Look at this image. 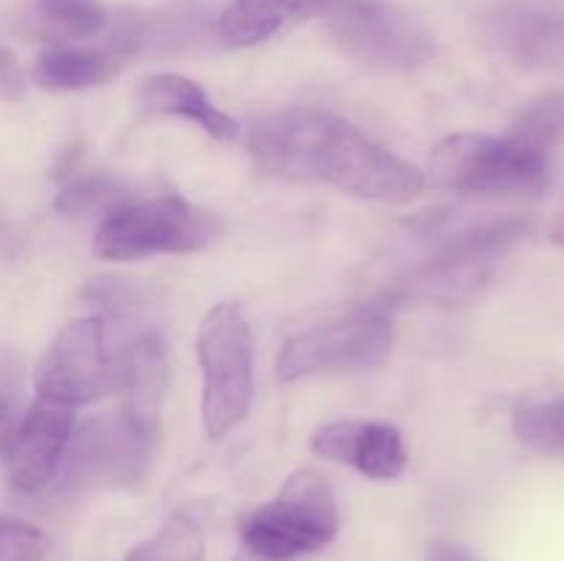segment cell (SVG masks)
Wrapping results in <instances>:
<instances>
[{
  "mask_svg": "<svg viewBox=\"0 0 564 561\" xmlns=\"http://www.w3.org/2000/svg\"><path fill=\"white\" fill-rule=\"evenodd\" d=\"M248 154L262 176L314 182L383 204H411L427 190L424 170L391 154L361 127L319 108H290L248 127Z\"/></svg>",
  "mask_w": 564,
  "mask_h": 561,
  "instance_id": "1",
  "label": "cell"
},
{
  "mask_svg": "<svg viewBox=\"0 0 564 561\" xmlns=\"http://www.w3.org/2000/svg\"><path fill=\"white\" fill-rule=\"evenodd\" d=\"M427 170L435 187L457 196H540L551 182V157L510 135L457 132L435 143Z\"/></svg>",
  "mask_w": 564,
  "mask_h": 561,
  "instance_id": "2",
  "label": "cell"
},
{
  "mask_svg": "<svg viewBox=\"0 0 564 561\" xmlns=\"http://www.w3.org/2000/svg\"><path fill=\"white\" fill-rule=\"evenodd\" d=\"M339 534L334 490L314 468L292 473L273 501L248 512L240 539L257 561H297L328 548Z\"/></svg>",
  "mask_w": 564,
  "mask_h": 561,
  "instance_id": "3",
  "label": "cell"
},
{
  "mask_svg": "<svg viewBox=\"0 0 564 561\" xmlns=\"http://www.w3.org/2000/svg\"><path fill=\"white\" fill-rule=\"evenodd\" d=\"M196 352L204 377V432L220 440L246 421L253 402V330L240 302H218L204 314Z\"/></svg>",
  "mask_w": 564,
  "mask_h": 561,
  "instance_id": "4",
  "label": "cell"
},
{
  "mask_svg": "<svg viewBox=\"0 0 564 561\" xmlns=\"http://www.w3.org/2000/svg\"><path fill=\"white\" fill-rule=\"evenodd\" d=\"M532 229L534 223L527 215H505L468 226L452 234L435 256L400 278L397 295L438 302L471 300L496 278L505 258L532 234Z\"/></svg>",
  "mask_w": 564,
  "mask_h": 561,
  "instance_id": "5",
  "label": "cell"
},
{
  "mask_svg": "<svg viewBox=\"0 0 564 561\" xmlns=\"http://www.w3.org/2000/svg\"><path fill=\"white\" fill-rule=\"evenodd\" d=\"M224 237L218 212L180 196L124 201L105 212L94 253L110 262H138L158 253H196Z\"/></svg>",
  "mask_w": 564,
  "mask_h": 561,
  "instance_id": "6",
  "label": "cell"
},
{
  "mask_svg": "<svg viewBox=\"0 0 564 561\" xmlns=\"http://www.w3.org/2000/svg\"><path fill=\"white\" fill-rule=\"evenodd\" d=\"M394 324L383 302L350 308L341 317L312 324L281 346L279 377L284 383L317 374L369 372L389 358Z\"/></svg>",
  "mask_w": 564,
  "mask_h": 561,
  "instance_id": "7",
  "label": "cell"
},
{
  "mask_svg": "<svg viewBox=\"0 0 564 561\" xmlns=\"http://www.w3.org/2000/svg\"><path fill=\"white\" fill-rule=\"evenodd\" d=\"M325 22L336 50L372 72H413L435 55L430 28L389 0H350Z\"/></svg>",
  "mask_w": 564,
  "mask_h": 561,
  "instance_id": "8",
  "label": "cell"
},
{
  "mask_svg": "<svg viewBox=\"0 0 564 561\" xmlns=\"http://www.w3.org/2000/svg\"><path fill=\"white\" fill-rule=\"evenodd\" d=\"M154 443L135 432L121 416L91 418L72 432L58 465V487L64 493L130 487L141 482Z\"/></svg>",
  "mask_w": 564,
  "mask_h": 561,
  "instance_id": "9",
  "label": "cell"
},
{
  "mask_svg": "<svg viewBox=\"0 0 564 561\" xmlns=\"http://www.w3.org/2000/svg\"><path fill=\"white\" fill-rule=\"evenodd\" d=\"M36 394L58 405L97 402L116 385V369L105 344L102 319H72L61 328L36 366Z\"/></svg>",
  "mask_w": 564,
  "mask_h": 561,
  "instance_id": "10",
  "label": "cell"
},
{
  "mask_svg": "<svg viewBox=\"0 0 564 561\" xmlns=\"http://www.w3.org/2000/svg\"><path fill=\"white\" fill-rule=\"evenodd\" d=\"M72 410L75 407L39 396L20 424L11 427L3 440V468L11 490L31 495L53 482L72 438Z\"/></svg>",
  "mask_w": 564,
  "mask_h": 561,
  "instance_id": "11",
  "label": "cell"
},
{
  "mask_svg": "<svg viewBox=\"0 0 564 561\" xmlns=\"http://www.w3.org/2000/svg\"><path fill=\"white\" fill-rule=\"evenodd\" d=\"M479 36L512 64L564 75V11H488L479 20Z\"/></svg>",
  "mask_w": 564,
  "mask_h": 561,
  "instance_id": "12",
  "label": "cell"
},
{
  "mask_svg": "<svg viewBox=\"0 0 564 561\" xmlns=\"http://www.w3.org/2000/svg\"><path fill=\"white\" fill-rule=\"evenodd\" d=\"M312 451L323 460L350 465L367 479L389 482L405 473L408 451L400 429L383 421H330L312 438Z\"/></svg>",
  "mask_w": 564,
  "mask_h": 561,
  "instance_id": "13",
  "label": "cell"
},
{
  "mask_svg": "<svg viewBox=\"0 0 564 561\" xmlns=\"http://www.w3.org/2000/svg\"><path fill=\"white\" fill-rule=\"evenodd\" d=\"M121 385H124L121 416L141 438L154 443L163 421L165 391H169V361L158 336L143 333L141 339L132 341L121 369Z\"/></svg>",
  "mask_w": 564,
  "mask_h": 561,
  "instance_id": "14",
  "label": "cell"
},
{
  "mask_svg": "<svg viewBox=\"0 0 564 561\" xmlns=\"http://www.w3.org/2000/svg\"><path fill=\"white\" fill-rule=\"evenodd\" d=\"M350 0H231L218 20L229 47H253L279 31L308 20H328Z\"/></svg>",
  "mask_w": 564,
  "mask_h": 561,
  "instance_id": "15",
  "label": "cell"
},
{
  "mask_svg": "<svg viewBox=\"0 0 564 561\" xmlns=\"http://www.w3.org/2000/svg\"><path fill=\"white\" fill-rule=\"evenodd\" d=\"M138 105L149 116H176V119L191 121L220 143H229L240 135L235 119L226 116L218 105H213V99L196 80L174 75V72L149 75L138 86Z\"/></svg>",
  "mask_w": 564,
  "mask_h": 561,
  "instance_id": "16",
  "label": "cell"
},
{
  "mask_svg": "<svg viewBox=\"0 0 564 561\" xmlns=\"http://www.w3.org/2000/svg\"><path fill=\"white\" fill-rule=\"evenodd\" d=\"M124 66L119 47H50L28 66V77L44 91H83L110 82Z\"/></svg>",
  "mask_w": 564,
  "mask_h": 561,
  "instance_id": "17",
  "label": "cell"
},
{
  "mask_svg": "<svg viewBox=\"0 0 564 561\" xmlns=\"http://www.w3.org/2000/svg\"><path fill=\"white\" fill-rule=\"evenodd\" d=\"M108 20L99 0H36L28 11V31L47 42H77L102 33Z\"/></svg>",
  "mask_w": 564,
  "mask_h": 561,
  "instance_id": "18",
  "label": "cell"
},
{
  "mask_svg": "<svg viewBox=\"0 0 564 561\" xmlns=\"http://www.w3.org/2000/svg\"><path fill=\"white\" fill-rule=\"evenodd\" d=\"M204 531L193 517L174 515L149 539L124 556V561H204Z\"/></svg>",
  "mask_w": 564,
  "mask_h": 561,
  "instance_id": "19",
  "label": "cell"
},
{
  "mask_svg": "<svg viewBox=\"0 0 564 561\" xmlns=\"http://www.w3.org/2000/svg\"><path fill=\"white\" fill-rule=\"evenodd\" d=\"M507 135L543 157H554L556 146L564 141V91L543 94L529 102Z\"/></svg>",
  "mask_w": 564,
  "mask_h": 561,
  "instance_id": "20",
  "label": "cell"
},
{
  "mask_svg": "<svg viewBox=\"0 0 564 561\" xmlns=\"http://www.w3.org/2000/svg\"><path fill=\"white\" fill-rule=\"evenodd\" d=\"M512 429L534 454L564 460V399H540L518 407Z\"/></svg>",
  "mask_w": 564,
  "mask_h": 561,
  "instance_id": "21",
  "label": "cell"
},
{
  "mask_svg": "<svg viewBox=\"0 0 564 561\" xmlns=\"http://www.w3.org/2000/svg\"><path fill=\"white\" fill-rule=\"evenodd\" d=\"M124 187L108 174H83L66 182L55 198V209L61 215H88V212H110L113 207L124 204Z\"/></svg>",
  "mask_w": 564,
  "mask_h": 561,
  "instance_id": "22",
  "label": "cell"
},
{
  "mask_svg": "<svg viewBox=\"0 0 564 561\" xmlns=\"http://www.w3.org/2000/svg\"><path fill=\"white\" fill-rule=\"evenodd\" d=\"M47 534L22 520H0V561H44L50 556Z\"/></svg>",
  "mask_w": 564,
  "mask_h": 561,
  "instance_id": "23",
  "label": "cell"
},
{
  "mask_svg": "<svg viewBox=\"0 0 564 561\" xmlns=\"http://www.w3.org/2000/svg\"><path fill=\"white\" fill-rule=\"evenodd\" d=\"M28 94V75L9 47L0 44V102H22Z\"/></svg>",
  "mask_w": 564,
  "mask_h": 561,
  "instance_id": "24",
  "label": "cell"
},
{
  "mask_svg": "<svg viewBox=\"0 0 564 561\" xmlns=\"http://www.w3.org/2000/svg\"><path fill=\"white\" fill-rule=\"evenodd\" d=\"M427 561H479V556L468 550L466 544L449 542V539H435L427 548Z\"/></svg>",
  "mask_w": 564,
  "mask_h": 561,
  "instance_id": "25",
  "label": "cell"
},
{
  "mask_svg": "<svg viewBox=\"0 0 564 561\" xmlns=\"http://www.w3.org/2000/svg\"><path fill=\"white\" fill-rule=\"evenodd\" d=\"M17 402H20V391H11L0 385V446H3L6 435L11 432L14 427V410H17Z\"/></svg>",
  "mask_w": 564,
  "mask_h": 561,
  "instance_id": "26",
  "label": "cell"
},
{
  "mask_svg": "<svg viewBox=\"0 0 564 561\" xmlns=\"http://www.w3.org/2000/svg\"><path fill=\"white\" fill-rule=\"evenodd\" d=\"M551 240H554L556 245H564V204L560 212H556L554 226H551Z\"/></svg>",
  "mask_w": 564,
  "mask_h": 561,
  "instance_id": "27",
  "label": "cell"
},
{
  "mask_svg": "<svg viewBox=\"0 0 564 561\" xmlns=\"http://www.w3.org/2000/svg\"><path fill=\"white\" fill-rule=\"evenodd\" d=\"M9 242H11V231H9V226H6V220L0 218V251H3V248H9Z\"/></svg>",
  "mask_w": 564,
  "mask_h": 561,
  "instance_id": "28",
  "label": "cell"
}]
</instances>
